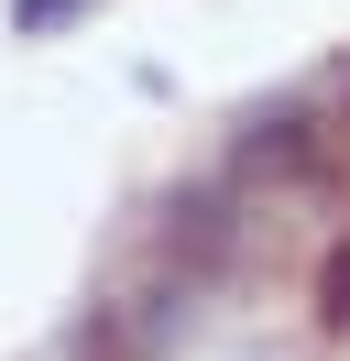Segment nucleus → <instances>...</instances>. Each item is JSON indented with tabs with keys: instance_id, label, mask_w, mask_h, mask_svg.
Segmentation results:
<instances>
[{
	"instance_id": "1",
	"label": "nucleus",
	"mask_w": 350,
	"mask_h": 361,
	"mask_svg": "<svg viewBox=\"0 0 350 361\" xmlns=\"http://www.w3.org/2000/svg\"><path fill=\"white\" fill-rule=\"evenodd\" d=\"M66 11H77V0H11V23H22V33H55Z\"/></svg>"
},
{
	"instance_id": "2",
	"label": "nucleus",
	"mask_w": 350,
	"mask_h": 361,
	"mask_svg": "<svg viewBox=\"0 0 350 361\" xmlns=\"http://www.w3.org/2000/svg\"><path fill=\"white\" fill-rule=\"evenodd\" d=\"M66 361H88V350H66Z\"/></svg>"
}]
</instances>
